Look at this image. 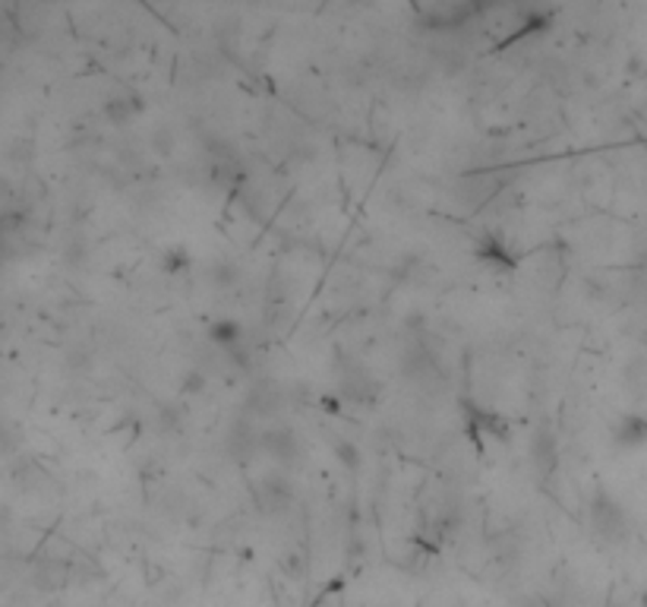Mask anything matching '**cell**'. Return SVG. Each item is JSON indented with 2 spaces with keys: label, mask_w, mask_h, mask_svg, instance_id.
<instances>
[{
  "label": "cell",
  "mask_w": 647,
  "mask_h": 607,
  "mask_svg": "<svg viewBox=\"0 0 647 607\" xmlns=\"http://www.w3.org/2000/svg\"><path fill=\"white\" fill-rule=\"evenodd\" d=\"M7 225H10V222H7V218H0V253H3V248H7V231H10Z\"/></svg>",
  "instance_id": "6da1fadb"
}]
</instances>
